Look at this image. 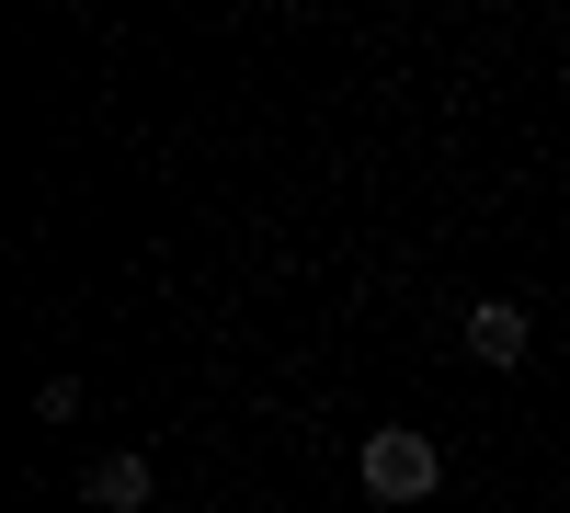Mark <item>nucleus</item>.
Here are the masks:
<instances>
[{
  "mask_svg": "<svg viewBox=\"0 0 570 513\" xmlns=\"http://www.w3.org/2000/svg\"><path fill=\"white\" fill-rule=\"evenodd\" d=\"M365 491L376 502H434L445 491V456H434V434H411V423H389V434H365Z\"/></svg>",
  "mask_w": 570,
  "mask_h": 513,
  "instance_id": "1",
  "label": "nucleus"
},
{
  "mask_svg": "<svg viewBox=\"0 0 570 513\" xmlns=\"http://www.w3.org/2000/svg\"><path fill=\"white\" fill-rule=\"evenodd\" d=\"M80 491L104 502V513H137V502L160 491V456H137V445H126V456H91V480H80Z\"/></svg>",
  "mask_w": 570,
  "mask_h": 513,
  "instance_id": "2",
  "label": "nucleus"
},
{
  "mask_svg": "<svg viewBox=\"0 0 570 513\" xmlns=\"http://www.w3.org/2000/svg\"><path fill=\"white\" fill-rule=\"evenodd\" d=\"M468 354H480V365H525V308L480 297V308H468Z\"/></svg>",
  "mask_w": 570,
  "mask_h": 513,
  "instance_id": "3",
  "label": "nucleus"
}]
</instances>
